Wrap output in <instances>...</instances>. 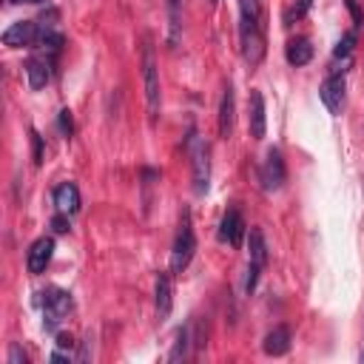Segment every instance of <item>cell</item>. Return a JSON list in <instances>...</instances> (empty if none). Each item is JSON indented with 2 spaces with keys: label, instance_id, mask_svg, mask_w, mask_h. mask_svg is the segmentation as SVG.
<instances>
[{
  "label": "cell",
  "instance_id": "6da1fadb",
  "mask_svg": "<svg viewBox=\"0 0 364 364\" xmlns=\"http://www.w3.org/2000/svg\"><path fill=\"white\" fill-rule=\"evenodd\" d=\"M142 82H145L148 117H151V119H156V117H159L162 94H159V68H156V54H154L151 40H145V46H142Z\"/></svg>",
  "mask_w": 364,
  "mask_h": 364
},
{
  "label": "cell",
  "instance_id": "7a4b0ae2",
  "mask_svg": "<svg viewBox=\"0 0 364 364\" xmlns=\"http://www.w3.org/2000/svg\"><path fill=\"white\" fill-rule=\"evenodd\" d=\"M193 250H196V236H193V228H191V213L185 210L179 233L173 239V250H171V273H182L191 264Z\"/></svg>",
  "mask_w": 364,
  "mask_h": 364
},
{
  "label": "cell",
  "instance_id": "3957f363",
  "mask_svg": "<svg viewBox=\"0 0 364 364\" xmlns=\"http://www.w3.org/2000/svg\"><path fill=\"white\" fill-rule=\"evenodd\" d=\"M191 168H193V191L202 196L210 185V148L205 139H199L193 131H191Z\"/></svg>",
  "mask_w": 364,
  "mask_h": 364
},
{
  "label": "cell",
  "instance_id": "277c9868",
  "mask_svg": "<svg viewBox=\"0 0 364 364\" xmlns=\"http://www.w3.org/2000/svg\"><path fill=\"white\" fill-rule=\"evenodd\" d=\"M43 299H40V304H43V316H46V327L51 330V327H57L68 313H71V296L65 293V290H60V287H51V290H46V293H40Z\"/></svg>",
  "mask_w": 364,
  "mask_h": 364
},
{
  "label": "cell",
  "instance_id": "5b68a950",
  "mask_svg": "<svg viewBox=\"0 0 364 364\" xmlns=\"http://www.w3.org/2000/svg\"><path fill=\"white\" fill-rule=\"evenodd\" d=\"M239 43H242V54L250 65H259L264 57V34H262V23H239Z\"/></svg>",
  "mask_w": 364,
  "mask_h": 364
},
{
  "label": "cell",
  "instance_id": "8992f818",
  "mask_svg": "<svg viewBox=\"0 0 364 364\" xmlns=\"http://www.w3.org/2000/svg\"><path fill=\"white\" fill-rule=\"evenodd\" d=\"M284 176H287V171H284L282 151L279 148H270L267 156H264V162H262V168H259V182H262L264 191H279L284 185Z\"/></svg>",
  "mask_w": 364,
  "mask_h": 364
},
{
  "label": "cell",
  "instance_id": "52a82bcc",
  "mask_svg": "<svg viewBox=\"0 0 364 364\" xmlns=\"http://www.w3.org/2000/svg\"><path fill=\"white\" fill-rule=\"evenodd\" d=\"M267 262V245H264V236L262 230H250V264H247V279H245V290L253 293L256 290V282H259V273Z\"/></svg>",
  "mask_w": 364,
  "mask_h": 364
},
{
  "label": "cell",
  "instance_id": "ba28073f",
  "mask_svg": "<svg viewBox=\"0 0 364 364\" xmlns=\"http://www.w3.org/2000/svg\"><path fill=\"white\" fill-rule=\"evenodd\" d=\"M40 28H43L40 20H17V23H11V26L3 31V43L11 46V48L34 46L37 37H40Z\"/></svg>",
  "mask_w": 364,
  "mask_h": 364
},
{
  "label": "cell",
  "instance_id": "9c48e42d",
  "mask_svg": "<svg viewBox=\"0 0 364 364\" xmlns=\"http://www.w3.org/2000/svg\"><path fill=\"white\" fill-rule=\"evenodd\" d=\"M245 233H247L245 216H242L236 208H230V210L222 216V222H219V239H222V242H228L230 247H239V245H242V239H245Z\"/></svg>",
  "mask_w": 364,
  "mask_h": 364
},
{
  "label": "cell",
  "instance_id": "30bf717a",
  "mask_svg": "<svg viewBox=\"0 0 364 364\" xmlns=\"http://www.w3.org/2000/svg\"><path fill=\"white\" fill-rule=\"evenodd\" d=\"M51 253H54V242H51L48 236L34 239L31 247H28V256H26V267H28V273H31V276L46 273V267H48V262H51Z\"/></svg>",
  "mask_w": 364,
  "mask_h": 364
},
{
  "label": "cell",
  "instance_id": "8fae6325",
  "mask_svg": "<svg viewBox=\"0 0 364 364\" xmlns=\"http://www.w3.org/2000/svg\"><path fill=\"white\" fill-rule=\"evenodd\" d=\"M247 125H250V136L262 139L264 128H267V117H264V97L259 88H250L247 94Z\"/></svg>",
  "mask_w": 364,
  "mask_h": 364
},
{
  "label": "cell",
  "instance_id": "7c38bea8",
  "mask_svg": "<svg viewBox=\"0 0 364 364\" xmlns=\"http://www.w3.org/2000/svg\"><path fill=\"white\" fill-rule=\"evenodd\" d=\"M318 97H321V102L327 105L330 114H338L341 105H344V77H341V74H330V77L321 82Z\"/></svg>",
  "mask_w": 364,
  "mask_h": 364
},
{
  "label": "cell",
  "instance_id": "4fadbf2b",
  "mask_svg": "<svg viewBox=\"0 0 364 364\" xmlns=\"http://www.w3.org/2000/svg\"><path fill=\"white\" fill-rule=\"evenodd\" d=\"M54 208L60 213H68V216L80 210V191L74 182H63L54 188Z\"/></svg>",
  "mask_w": 364,
  "mask_h": 364
},
{
  "label": "cell",
  "instance_id": "5bb4252c",
  "mask_svg": "<svg viewBox=\"0 0 364 364\" xmlns=\"http://www.w3.org/2000/svg\"><path fill=\"white\" fill-rule=\"evenodd\" d=\"M233 111H236V100H233V85L228 82L222 91V102H219V136H230L233 134Z\"/></svg>",
  "mask_w": 364,
  "mask_h": 364
},
{
  "label": "cell",
  "instance_id": "9a60e30c",
  "mask_svg": "<svg viewBox=\"0 0 364 364\" xmlns=\"http://www.w3.org/2000/svg\"><path fill=\"white\" fill-rule=\"evenodd\" d=\"M262 350H264L267 355H284V353L290 350V327H287V324L273 327V330L264 336Z\"/></svg>",
  "mask_w": 364,
  "mask_h": 364
},
{
  "label": "cell",
  "instance_id": "2e32d148",
  "mask_svg": "<svg viewBox=\"0 0 364 364\" xmlns=\"http://www.w3.org/2000/svg\"><path fill=\"white\" fill-rule=\"evenodd\" d=\"M154 296H156V316H159V321L162 318H168V313H171V304H173V296H171V273H159L156 276V290H154Z\"/></svg>",
  "mask_w": 364,
  "mask_h": 364
},
{
  "label": "cell",
  "instance_id": "e0dca14e",
  "mask_svg": "<svg viewBox=\"0 0 364 364\" xmlns=\"http://www.w3.org/2000/svg\"><path fill=\"white\" fill-rule=\"evenodd\" d=\"M284 57H287L290 65H307V63L313 60V46H310V40H304V37L290 40L287 48H284Z\"/></svg>",
  "mask_w": 364,
  "mask_h": 364
},
{
  "label": "cell",
  "instance_id": "ac0fdd59",
  "mask_svg": "<svg viewBox=\"0 0 364 364\" xmlns=\"http://www.w3.org/2000/svg\"><path fill=\"white\" fill-rule=\"evenodd\" d=\"M48 68H51L48 60H40V57H31V60L26 63V77H28V85H31L34 91L43 88V85L48 82V77H51Z\"/></svg>",
  "mask_w": 364,
  "mask_h": 364
},
{
  "label": "cell",
  "instance_id": "d6986e66",
  "mask_svg": "<svg viewBox=\"0 0 364 364\" xmlns=\"http://www.w3.org/2000/svg\"><path fill=\"white\" fill-rule=\"evenodd\" d=\"M188 341H191V324H182L179 330H176V344H173V350H171V361H179V358H185L188 355Z\"/></svg>",
  "mask_w": 364,
  "mask_h": 364
},
{
  "label": "cell",
  "instance_id": "ffe728a7",
  "mask_svg": "<svg viewBox=\"0 0 364 364\" xmlns=\"http://www.w3.org/2000/svg\"><path fill=\"white\" fill-rule=\"evenodd\" d=\"M239 23H259V0H239Z\"/></svg>",
  "mask_w": 364,
  "mask_h": 364
},
{
  "label": "cell",
  "instance_id": "44dd1931",
  "mask_svg": "<svg viewBox=\"0 0 364 364\" xmlns=\"http://www.w3.org/2000/svg\"><path fill=\"white\" fill-rule=\"evenodd\" d=\"M179 9H182V0H168V20H171V43H176V37H179Z\"/></svg>",
  "mask_w": 364,
  "mask_h": 364
},
{
  "label": "cell",
  "instance_id": "7402d4cb",
  "mask_svg": "<svg viewBox=\"0 0 364 364\" xmlns=\"http://www.w3.org/2000/svg\"><path fill=\"white\" fill-rule=\"evenodd\" d=\"M353 46H355V28H353V31H347V34L338 40V46L333 48V54H336V57H350Z\"/></svg>",
  "mask_w": 364,
  "mask_h": 364
},
{
  "label": "cell",
  "instance_id": "603a6c76",
  "mask_svg": "<svg viewBox=\"0 0 364 364\" xmlns=\"http://www.w3.org/2000/svg\"><path fill=\"white\" fill-rule=\"evenodd\" d=\"M310 9V0H299V3H293V9L284 14V23L290 26L293 20H299V17H304V11Z\"/></svg>",
  "mask_w": 364,
  "mask_h": 364
},
{
  "label": "cell",
  "instance_id": "cb8c5ba5",
  "mask_svg": "<svg viewBox=\"0 0 364 364\" xmlns=\"http://www.w3.org/2000/svg\"><path fill=\"white\" fill-rule=\"evenodd\" d=\"M57 122H60V131H63V136H71V134H74V119H71V111H68V108H63V111H60Z\"/></svg>",
  "mask_w": 364,
  "mask_h": 364
},
{
  "label": "cell",
  "instance_id": "d4e9b609",
  "mask_svg": "<svg viewBox=\"0 0 364 364\" xmlns=\"http://www.w3.org/2000/svg\"><path fill=\"white\" fill-rule=\"evenodd\" d=\"M51 228H54V233H68V228H71L68 213H60V210H57V216L51 219Z\"/></svg>",
  "mask_w": 364,
  "mask_h": 364
},
{
  "label": "cell",
  "instance_id": "484cf974",
  "mask_svg": "<svg viewBox=\"0 0 364 364\" xmlns=\"http://www.w3.org/2000/svg\"><path fill=\"white\" fill-rule=\"evenodd\" d=\"M9 364H28V355L23 353L20 344H11V350H9Z\"/></svg>",
  "mask_w": 364,
  "mask_h": 364
},
{
  "label": "cell",
  "instance_id": "4316f807",
  "mask_svg": "<svg viewBox=\"0 0 364 364\" xmlns=\"http://www.w3.org/2000/svg\"><path fill=\"white\" fill-rule=\"evenodd\" d=\"M31 142H34V165H43V136L31 131Z\"/></svg>",
  "mask_w": 364,
  "mask_h": 364
},
{
  "label": "cell",
  "instance_id": "83f0119b",
  "mask_svg": "<svg viewBox=\"0 0 364 364\" xmlns=\"http://www.w3.org/2000/svg\"><path fill=\"white\" fill-rule=\"evenodd\" d=\"M344 3H347V9H350V14H353V26L358 28V26L364 23V17H361V11H358V3H355V0H344Z\"/></svg>",
  "mask_w": 364,
  "mask_h": 364
},
{
  "label": "cell",
  "instance_id": "f1b7e54d",
  "mask_svg": "<svg viewBox=\"0 0 364 364\" xmlns=\"http://www.w3.org/2000/svg\"><path fill=\"white\" fill-rule=\"evenodd\" d=\"M57 347L71 350V347H74V338H71V336H65V333H60V336H57Z\"/></svg>",
  "mask_w": 364,
  "mask_h": 364
},
{
  "label": "cell",
  "instance_id": "f546056e",
  "mask_svg": "<svg viewBox=\"0 0 364 364\" xmlns=\"http://www.w3.org/2000/svg\"><path fill=\"white\" fill-rule=\"evenodd\" d=\"M51 361H71L68 353H51Z\"/></svg>",
  "mask_w": 364,
  "mask_h": 364
},
{
  "label": "cell",
  "instance_id": "4dcf8cb0",
  "mask_svg": "<svg viewBox=\"0 0 364 364\" xmlns=\"http://www.w3.org/2000/svg\"><path fill=\"white\" fill-rule=\"evenodd\" d=\"M11 3H46V0H11Z\"/></svg>",
  "mask_w": 364,
  "mask_h": 364
},
{
  "label": "cell",
  "instance_id": "1f68e13d",
  "mask_svg": "<svg viewBox=\"0 0 364 364\" xmlns=\"http://www.w3.org/2000/svg\"><path fill=\"white\" fill-rule=\"evenodd\" d=\"M208 3H210V6H216V0H208Z\"/></svg>",
  "mask_w": 364,
  "mask_h": 364
}]
</instances>
